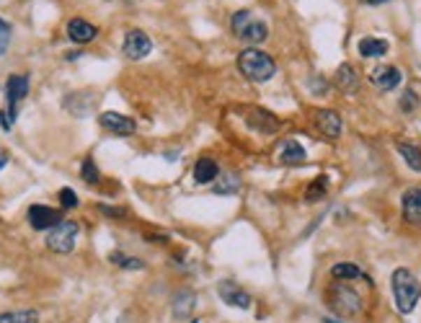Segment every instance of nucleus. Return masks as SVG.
<instances>
[{"label": "nucleus", "instance_id": "f257e3e1", "mask_svg": "<svg viewBox=\"0 0 421 323\" xmlns=\"http://www.w3.org/2000/svg\"><path fill=\"white\" fill-rule=\"evenodd\" d=\"M390 289H393V300H396L398 313H413L416 306L421 300V282L419 277L406 269V266H398L396 272L390 274Z\"/></svg>", "mask_w": 421, "mask_h": 323}, {"label": "nucleus", "instance_id": "f03ea898", "mask_svg": "<svg viewBox=\"0 0 421 323\" xmlns=\"http://www.w3.org/2000/svg\"><path fill=\"white\" fill-rule=\"evenodd\" d=\"M238 70L251 83H266L277 76V62L259 47H245V50L238 52Z\"/></svg>", "mask_w": 421, "mask_h": 323}, {"label": "nucleus", "instance_id": "7ed1b4c3", "mask_svg": "<svg viewBox=\"0 0 421 323\" xmlns=\"http://www.w3.org/2000/svg\"><path fill=\"white\" fill-rule=\"evenodd\" d=\"M230 29H233V34H236L241 42L251 44V47H256V44H262L269 39V26H266V21H262V18L248 8L233 13V18H230Z\"/></svg>", "mask_w": 421, "mask_h": 323}, {"label": "nucleus", "instance_id": "20e7f679", "mask_svg": "<svg viewBox=\"0 0 421 323\" xmlns=\"http://www.w3.org/2000/svg\"><path fill=\"white\" fill-rule=\"evenodd\" d=\"M329 306L334 313L344 315V318H349V315H359L362 313V298L354 292L349 285H344V282H334L329 289Z\"/></svg>", "mask_w": 421, "mask_h": 323}, {"label": "nucleus", "instance_id": "39448f33", "mask_svg": "<svg viewBox=\"0 0 421 323\" xmlns=\"http://www.w3.org/2000/svg\"><path fill=\"white\" fill-rule=\"evenodd\" d=\"M78 222L73 220H62L57 228H52L47 233V248L55 251V254H70L73 248H76V241H78Z\"/></svg>", "mask_w": 421, "mask_h": 323}, {"label": "nucleus", "instance_id": "423d86ee", "mask_svg": "<svg viewBox=\"0 0 421 323\" xmlns=\"http://www.w3.org/2000/svg\"><path fill=\"white\" fill-rule=\"evenodd\" d=\"M152 50V42L150 36L145 34V31H140V29H132V31H127L124 36V44H122V52H124L129 60H143V57H148Z\"/></svg>", "mask_w": 421, "mask_h": 323}, {"label": "nucleus", "instance_id": "0eeeda50", "mask_svg": "<svg viewBox=\"0 0 421 323\" xmlns=\"http://www.w3.org/2000/svg\"><path fill=\"white\" fill-rule=\"evenodd\" d=\"M62 222V213L52 210L47 204H31L29 207V225L34 230H52Z\"/></svg>", "mask_w": 421, "mask_h": 323}, {"label": "nucleus", "instance_id": "6e6552de", "mask_svg": "<svg viewBox=\"0 0 421 323\" xmlns=\"http://www.w3.org/2000/svg\"><path fill=\"white\" fill-rule=\"evenodd\" d=\"M29 96V76H10L8 83H6V99H8V120L13 124L16 120V109L18 103L24 101Z\"/></svg>", "mask_w": 421, "mask_h": 323}, {"label": "nucleus", "instance_id": "1a4fd4ad", "mask_svg": "<svg viewBox=\"0 0 421 323\" xmlns=\"http://www.w3.org/2000/svg\"><path fill=\"white\" fill-rule=\"evenodd\" d=\"M217 295L222 303H228L230 308H241V310H248L251 308V295L245 292V289H241L236 285V282H230V280H222L217 285Z\"/></svg>", "mask_w": 421, "mask_h": 323}, {"label": "nucleus", "instance_id": "9d476101", "mask_svg": "<svg viewBox=\"0 0 421 323\" xmlns=\"http://www.w3.org/2000/svg\"><path fill=\"white\" fill-rule=\"evenodd\" d=\"M315 127L320 129V135L329 137V140H338L341 137V117H338V111L334 109H318L315 111Z\"/></svg>", "mask_w": 421, "mask_h": 323}, {"label": "nucleus", "instance_id": "9b49d317", "mask_svg": "<svg viewBox=\"0 0 421 323\" xmlns=\"http://www.w3.org/2000/svg\"><path fill=\"white\" fill-rule=\"evenodd\" d=\"M99 124L104 129H109L114 135H132L137 129L135 120L132 117H124V114H119V111H104L101 117H99Z\"/></svg>", "mask_w": 421, "mask_h": 323}, {"label": "nucleus", "instance_id": "f8f14e48", "mask_svg": "<svg viewBox=\"0 0 421 323\" xmlns=\"http://www.w3.org/2000/svg\"><path fill=\"white\" fill-rule=\"evenodd\" d=\"M370 80L380 91H393V88L401 85L404 76H401V70H398L396 65H380V68H375L370 73Z\"/></svg>", "mask_w": 421, "mask_h": 323}, {"label": "nucleus", "instance_id": "ddd939ff", "mask_svg": "<svg viewBox=\"0 0 421 323\" xmlns=\"http://www.w3.org/2000/svg\"><path fill=\"white\" fill-rule=\"evenodd\" d=\"M401 210H404V220L408 225H421V189H406L401 196Z\"/></svg>", "mask_w": 421, "mask_h": 323}, {"label": "nucleus", "instance_id": "4468645a", "mask_svg": "<svg viewBox=\"0 0 421 323\" xmlns=\"http://www.w3.org/2000/svg\"><path fill=\"white\" fill-rule=\"evenodd\" d=\"M308 153H305V148L297 140H285V143L279 145L277 150V161L282 166H303Z\"/></svg>", "mask_w": 421, "mask_h": 323}, {"label": "nucleus", "instance_id": "2eb2a0df", "mask_svg": "<svg viewBox=\"0 0 421 323\" xmlns=\"http://www.w3.org/2000/svg\"><path fill=\"white\" fill-rule=\"evenodd\" d=\"M96 34H99V29L93 24H88V21H83V18H73L68 24V36L73 39L76 44H88L96 39Z\"/></svg>", "mask_w": 421, "mask_h": 323}, {"label": "nucleus", "instance_id": "dca6fc26", "mask_svg": "<svg viewBox=\"0 0 421 323\" xmlns=\"http://www.w3.org/2000/svg\"><path fill=\"white\" fill-rule=\"evenodd\" d=\"M220 176V166L212 158H199V161L194 163V181L204 187V184H212V181H217Z\"/></svg>", "mask_w": 421, "mask_h": 323}, {"label": "nucleus", "instance_id": "f3484780", "mask_svg": "<svg viewBox=\"0 0 421 323\" xmlns=\"http://www.w3.org/2000/svg\"><path fill=\"white\" fill-rule=\"evenodd\" d=\"M357 50H359L362 57L372 60V57H385L387 50H390V44H387L385 39H378V36H364V39H359Z\"/></svg>", "mask_w": 421, "mask_h": 323}, {"label": "nucleus", "instance_id": "a211bd4d", "mask_svg": "<svg viewBox=\"0 0 421 323\" xmlns=\"http://www.w3.org/2000/svg\"><path fill=\"white\" fill-rule=\"evenodd\" d=\"M194 306H197V295H194L192 289H181L176 298H173V318L186 321L194 313Z\"/></svg>", "mask_w": 421, "mask_h": 323}, {"label": "nucleus", "instance_id": "6ab92c4d", "mask_svg": "<svg viewBox=\"0 0 421 323\" xmlns=\"http://www.w3.org/2000/svg\"><path fill=\"white\" fill-rule=\"evenodd\" d=\"M336 85L344 91V94L357 91V85H359V76H357V70H354L349 62H344V65L336 70Z\"/></svg>", "mask_w": 421, "mask_h": 323}, {"label": "nucleus", "instance_id": "aec40b11", "mask_svg": "<svg viewBox=\"0 0 421 323\" xmlns=\"http://www.w3.org/2000/svg\"><path fill=\"white\" fill-rule=\"evenodd\" d=\"M398 153L404 158V163L408 166L411 171L421 173V148L413 143H398Z\"/></svg>", "mask_w": 421, "mask_h": 323}, {"label": "nucleus", "instance_id": "412c9836", "mask_svg": "<svg viewBox=\"0 0 421 323\" xmlns=\"http://www.w3.org/2000/svg\"><path fill=\"white\" fill-rule=\"evenodd\" d=\"M331 277L338 282H352V280H359V277H364L362 269L357 266V264L352 261H341V264H334L331 266Z\"/></svg>", "mask_w": 421, "mask_h": 323}, {"label": "nucleus", "instance_id": "4be33fe9", "mask_svg": "<svg viewBox=\"0 0 421 323\" xmlns=\"http://www.w3.org/2000/svg\"><path fill=\"white\" fill-rule=\"evenodd\" d=\"M217 184H215V194H236V192H241V179H238L236 173H222V176H217Z\"/></svg>", "mask_w": 421, "mask_h": 323}, {"label": "nucleus", "instance_id": "5701e85b", "mask_svg": "<svg viewBox=\"0 0 421 323\" xmlns=\"http://www.w3.org/2000/svg\"><path fill=\"white\" fill-rule=\"evenodd\" d=\"M329 194V176H318V179L313 181L311 187H308V192H305V199L308 202H320L323 196Z\"/></svg>", "mask_w": 421, "mask_h": 323}, {"label": "nucleus", "instance_id": "b1692460", "mask_svg": "<svg viewBox=\"0 0 421 323\" xmlns=\"http://www.w3.org/2000/svg\"><path fill=\"white\" fill-rule=\"evenodd\" d=\"M109 261L117 264V266H122V269H145L143 259H137V256H127V254H122V251H111Z\"/></svg>", "mask_w": 421, "mask_h": 323}, {"label": "nucleus", "instance_id": "393cba45", "mask_svg": "<svg viewBox=\"0 0 421 323\" xmlns=\"http://www.w3.org/2000/svg\"><path fill=\"white\" fill-rule=\"evenodd\" d=\"M80 176H83L85 184H99L101 181V173H99V168H96V163L91 161V158H85L83 166H80Z\"/></svg>", "mask_w": 421, "mask_h": 323}, {"label": "nucleus", "instance_id": "a878e982", "mask_svg": "<svg viewBox=\"0 0 421 323\" xmlns=\"http://www.w3.org/2000/svg\"><path fill=\"white\" fill-rule=\"evenodd\" d=\"M59 204H62L65 210H73V207H78V194L68 187L59 189Z\"/></svg>", "mask_w": 421, "mask_h": 323}, {"label": "nucleus", "instance_id": "bb28decb", "mask_svg": "<svg viewBox=\"0 0 421 323\" xmlns=\"http://www.w3.org/2000/svg\"><path fill=\"white\" fill-rule=\"evenodd\" d=\"M8 44H10V24H8V21H3V18H0V57L6 55V50H8Z\"/></svg>", "mask_w": 421, "mask_h": 323}, {"label": "nucleus", "instance_id": "cd10ccee", "mask_svg": "<svg viewBox=\"0 0 421 323\" xmlns=\"http://www.w3.org/2000/svg\"><path fill=\"white\" fill-rule=\"evenodd\" d=\"M416 94H413L411 88H406L404 96H401V111H406V114H411L413 109H416Z\"/></svg>", "mask_w": 421, "mask_h": 323}, {"label": "nucleus", "instance_id": "c85d7f7f", "mask_svg": "<svg viewBox=\"0 0 421 323\" xmlns=\"http://www.w3.org/2000/svg\"><path fill=\"white\" fill-rule=\"evenodd\" d=\"M16 321L18 323H39V315H36V310H18Z\"/></svg>", "mask_w": 421, "mask_h": 323}, {"label": "nucleus", "instance_id": "c756f323", "mask_svg": "<svg viewBox=\"0 0 421 323\" xmlns=\"http://www.w3.org/2000/svg\"><path fill=\"white\" fill-rule=\"evenodd\" d=\"M99 210H101L104 215H109V217H124V210H122V207H106V204H101Z\"/></svg>", "mask_w": 421, "mask_h": 323}, {"label": "nucleus", "instance_id": "7c9ffc66", "mask_svg": "<svg viewBox=\"0 0 421 323\" xmlns=\"http://www.w3.org/2000/svg\"><path fill=\"white\" fill-rule=\"evenodd\" d=\"M0 323H18L16 313H0Z\"/></svg>", "mask_w": 421, "mask_h": 323}, {"label": "nucleus", "instance_id": "2f4dec72", "mask_svg": "<svg viewBox=\"0 0 421 323\" xmlns=\"http://www.w3.org/2000/svg\"><path fill=\"white\" fill-rule=\"evenodd\" d=\"M6 166H8V155L0 150V168H6Z\"/></svg>", "mask_w": 421, "mask_h": 323}, {"label": "nucleus", "instance_id": "473e14b6", "mask_svg": "<svg viewBox=\"0 0 421 323\" xmlns=\"http://www.w3.org/2000/svg\"><path fill=\"white\" fill-rule=\"evenodd\" d=\"M367 6H383V3H390V0H362Z\"/></svg>", "mask_w": 421, "mask_h": 323}, {"label": "nucleus", "instance_id": "72a5a7b5", "mask_svg": "<svg viewBox=\"0 0 421 323\" xmlns=\"http://www.w3.org/2000/svg\"><path fill=\"white\" fill-rule=\"evenodd\" d=\"M323 323H344V321H338V318H323Z\"/></svg>", "mask_w": 421, "mask_h": 323}]
</instances>
